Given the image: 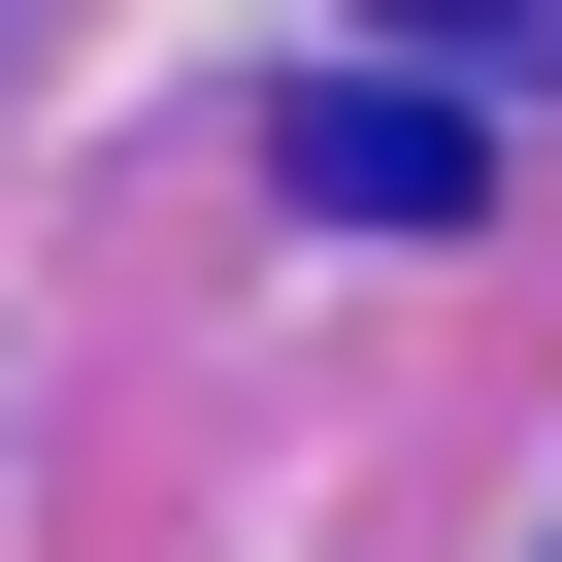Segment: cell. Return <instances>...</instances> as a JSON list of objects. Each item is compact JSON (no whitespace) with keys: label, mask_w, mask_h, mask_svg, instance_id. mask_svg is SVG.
<instances>
[{"label":"cell","mask_w":562,"mask_h":562,"mask_svg":"<svg viewBox=\"0 0 562 562\" xmlns=\"http://www.w3.org/2000/svg\"><path fill=\"white\" fill-rule=\"evenodd\" d=\"M299 199H331V232H463V100H430V67L299 100Z\"/></svg>","instance_id":"6da1fadb"},{"label":"cell","mask_w":562,"mask_h":562,"mask_svg":"<svg viewBox=\"0 0 562 562\" xmlns=\"http://www.w3.org/2000/svg\"><path fill=\"white\" fill-rule=\"evenodd\" d=\"M397 34H529V0H397Z\"/></svg>","instance_id":"7a4b0ae2"}]
</instances>
